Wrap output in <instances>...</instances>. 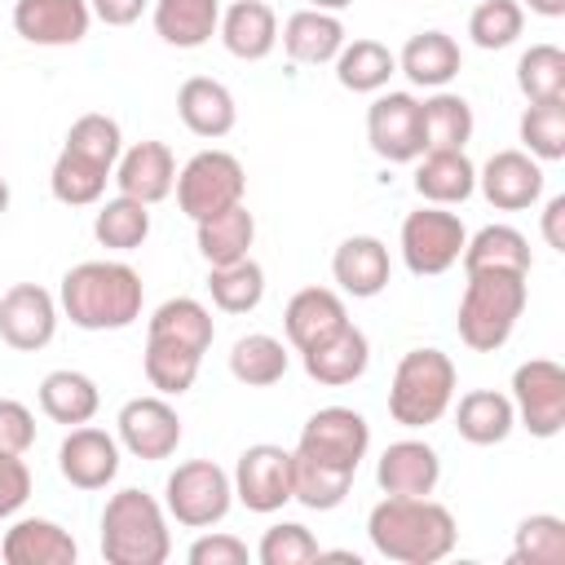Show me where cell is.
<instances>
[{"label": "cell", "mask_w": 565, "mask_h": 565, "mask_svg": "<svg viewBox=\"0 0 565 565\" xmlns=\"http://www.w3.org/2000/svg\"><path fill=\"white\" fill-rule=\"evenodd\" d=\"M88 9H93V18L106 22V26H132V22L150 9V0H88Z\"/></svg>", "instance_id": "cell-51"}, {"label": "cell", "mask_w": 565, "mask_h": 565, "mask_svg": "<svg viewBox=\"0 0 565 565\" xmlns=\"http://www.w3.org/2000/svg\"><path fill=\"white\" fill-rule=\"evenodd\" d=\"M512 411L530 437H556L565 428V366L552 358H530L512 371Z\"/></svg>", "instance_id": "cell-10"}, {"label": "cell", "mask_w": 565, "mask_h": 565, "mask_svg": "<svg viewBox=\"0 0 565 565\" xmlns=\"http://www.w3.org/2000/svg\"><path fill=\"white\" fill-rule=\"evenodd\" d=\"M353 0H309V9H327V13H340V9H349Z\"/></svg>", "instance_id": "cell-54"}, {"label": "cell", "mask_w": 565, "mask_h": 565, "mask_svg": "<svg viewBox=\"0 0 565 565\" xmlns=\"http://www.w3.org/2000/svg\"><path fill=\"white\" fill-rule=\"evenodd\" d=\"M106 181H110V168H102L93 159H79L71 150H57L53 172H49V190L66 207H93V203H102Z\"/></svg>", "instance_id": "cell-41"}, {"label": "cell", "mask_w": 565, "mask_h": 565, "mask_svg": "<svg viewBox=\"0 0 565 565\" xmlns=\"http://www.w3.org/2000/svg\"><path fill=\"white\" fill-rule=\"evenodd\" d=\"M543 238L552 252H565V194H552L543 203Z\"/></svg>", "instance_id": "cell-52"}, {"label": "cell", "mask_w": 565, "mask_h": 565, "mask_svg": "<svg viewBox=\"0 0 565 565\" xmlns=\"http://www.w3.org/2000/svg\"><path fill=\"white\" fill-rule=\"evenodd\" d=\"M163 508L185 530H212L234 508V481L212 459H185L163 481Z\"/></svg>", "instance_id": "cell-7"}, {"label": "cell", "mask_w": 565, "mask_h": 565, "mask_svg": "<svg viewBox=\"0 0 565 565\" xmlns=\"http://www.w3.org/2000/svg\"><path fill=\"white\" fill-rule=\"evenodd\" d=\"M525 31V9L521 0H481L472 13H468V35L477 49L486 53H499L508 44H516Z\"/></svg>", "instance_id": "cell-46"}, {"label": "cell", "mask_w": 565, "mask_h": 565, "mask_svg": "<svg viewBox=\"0 0 565 565\" xmlns=\"http://www.w3.org/2000/svg\"><path fill=\"white\" fill-rule=\"evenodd\" d=\"M93 238L106 252H137L150 238V207L137 203V199H128V194H115V199L97 203Z\"/></svg>", "instance_id": "cell-38"}, {"label": "cell", "mask_w": 565, "mask_h": 565, "mask_svg": "<svg viewBox=\"0 0 565 565\" xmlns=\"http://www.w3.org/2000/svg\"><path fill=\"white\" fill-rule=\"evenodd\" d=\"M521 9H530L539 18H565V0H521Z\"/></svg>", "instance_id": "cell-53"}, {"label": "cell", "mask_w": 565, "mask_h": 565, "mask_svg": "<svg viewBox=\"0 0 565 565\" xmlns=\"http://www.w3.org/2000/svg\"><path fill=\"white\" fill-rule=\"evenodd\" d=\"M415 194L437 207L468 203L477 194V163L463 150H424L415 159Z\"/></svg>", "instance_id": "cell-28"}, {"label": "cell", "mask_w": 565, "mask_h": 565, "mask_svg": "<svg viewBox=\"0 0 565 565\" xmlns=\"http://www.w3.org/2000/svg\"><path fill=\"white\" fill-rule=\"evenodd\" d=\"M31 499V468L22 455L0 450V521L18 516V508Z\"/></svg>", "instance_id": "cell-50"}, {"label": "cell", "mask_w": 565, "mask_h": 565, "mask_svg": "<svg viewBox=\"0 0 565 565\" xmlns=\"http://www.w3.org/2000/svg\"><path fill=\"white\" fill-rule=\"evenodd\" d=\"M366 141L384 163H415L424 154L419 97L415 93H375L366 106Z\"/></svg>", "instance_id": "cell-13"}, {"label": "cell", "mask_w": 565, "mask_h": 565, "mask_svg": "<svg viewBox=\"0 0 565 565\" xmlns=\"http://www.w3.org/2000/svg\"><path fill=\"white\" fill-rule=\"evenodd\" d=\"M278 40H282V53L291 62H300V66H327L344 49V22H340V13H327V9H309L305 4V9H296L282 22Z\"/></svg>", "instance_id": "cell-26"}, {"label": "cell", "mask_w": 565, "mask_h": 565, "mask_svg": "<svg viewBox=\"0 0 565 565\" xmlns=\"http://www.w3.org/2000/svg\"><path fill=\"white\" fill-rule=\"evenodd\" d=\"M62 150H71V154H79V159H93V163H102V168L115 172V159H119V150H124V128H119V119H110V115H102V110H88V115H79V119L66 128Z\"/></svg>", "instance_id": "cell-45"}, {"label": "cell", "mask_w": 565, "mask_h": 565, "mask_svg": "<svg viewBox=\"0 0 565 565\" xmlns=\"http://www.w3.org/2000/svg\"><path fill=\"white\" fill-rule=\"evenodd\" d=\"M300 362H305V375H309L313 384H322V388H344V384H353V380L366 375V366H371V340H366L362 327L344 322L335 335H327L322 344L305 349Z\"/></svg>", "instance_id": "cell-21"}, {"label": "cell", "mask_w": 565, "mask_h": 565, "mask_svg": "<svg viewBox=\"0 0 565 565\" xmlns=\"http://www.w3.org/2000/svg\"><path fill=\"white\" fill-rule=\"evenodd\" d=\"M521 150L534 154L539 163L565 159V102H530L516 119Z\"/></svg>", "instance_id": "cell-42"}, {"label": "cell", "mask_w": 565, "mask_h": 565, "mask_svg": "<svg viewBox=\"0 0 565 565\" xmlns=\"http://www.w3.org/2000/svg\"><path fill=\"white\" fill-rule=\"evenodd\" d=\"M40 411L53 419V424H93V415L102 411V388L93 375L84 371H71V366H57L40 380Z\"/></svg>", "instance_id": "cell-30"}, {"label": "cell", "mask_w": 565, "mask_h": 565, "mask_svg": "<svg viewBox=\"0 0 565 565\" xmlns=\"http://www.w3.org/2000/svg\"><path fill=\"white\" fill-rule=\"evenodd\" d=\"M177 115H181V124H185L194 137L216 141V137L234 132V124H238V102H234V93H230L221 79H212V75H190V79L177 88Z\"/></svg>", "instance_id": "cell-24"}, {"label": "cell", "mask_w": 565, "mask_h": 565, "mask_svg": "<svg viewBox=\"0 0 565 565\" xmlns=\"http://www.w3.org/2000/svg\"><path fill=\"white\" fill-rule=\"evenodd\" d=\"M194 243H199V256L207 265H234V260L252 256L256 216L247 212V203H234V207H225L216 216L194 221Z\"/></svg>", "instance_id": "cell-33"}, {"label": "cell", "mask_w": 565, "mask_h": 565, "mask_svg": "<svg viewBox=\"0 0 565 565\" xmlns=\"http://www.w3.org/2000/svg\"><path fill=\"white\" fill-rule=\"evenodd\" d=\"M88 0H13V31L40 49H71L88 35Z\"/></svg>", "instance_id": "cell-17"}, {"label": "cell", "mask_w": 565, "mask_h": 565, "mask_svg": "<svg viewBox=\"0 0 565 565\" xmlns=\"http://www.w3.org/2000/svg\"><path fill=\"white\" fill-rule=\"evenodd\" d=\"M110 181L119 185V194H128V199L154 207V203H163V199L172 194V185H177V159H172L168 141H132V146L119 150Z\"/></svg>", "instance_id": "cell-18"}, {"label": "cell", "mask_w": 565, "mask_h": 565, "mask_svg": "<svg viewBox=\"0 0 565 565\" xmlns=\"http://www.w3.org/2000/svg\"><path fill=\"white\" fill-rule=\"evenodd\" d=\"M207 291L221 313H252L265 300V269L252 256L234 265H207Z\"/></svg>", "instance_id": "cell-40"}, {"label": "cell", "mask_w": 565, "mask_h": 565, "mask_svg": "<svg viewBox=\"0 0 565 565\" xmlns=\"http://www.w3.org/2000/svg\"><path fill=\"white\" fill-rule=\"evenodd\" d=\"M543 163L525 150H494L486 168H477V190L499 212H525L543 199Z\"/></svg>", "instance_id": "cell-16"}, {"label": "cell", "mask_w": 565, "mask_h": 565, "mask_svg": "<svg viewBox=\"0 0 565 565\" xmlns=\"http://www.w3.org/2000/svg\"><path fill=\"white\" fill-rule=\"evenodd\" d=\"M115 437L119 446L141 459V463H159V459H172L185 428H181V415L177 406L163 397V393H146V397H128L115 415Z\"/></svg>", "instance_id": "cell-11"}, {"label": "cell", "mask_w": 565, "mask_h": 565, "mask_svg": "<svg viewBox=\"0 0 565 565\" xmlns=\"http://www.w3.org/2000/svg\"><path fill=\"white\" fill-rule=\"evenodd\" d=\"M331 278L340 287V296H353V300L380 296L388 287V278H393L388 247L375 234H349L331 256Z\"/></svg>", "instance_id": "cell-19"}, {"label": "cell", "mask_w": 565, "mask_h": 565, "mask_svg": "<svg viewBox=\"0 0 565 565\" xmlns=\"http://www.w3.org/2000/svg\"><path fill=\"white\" fill-rule=\"evenodd\" d=\"M335 79L349 93H384L388 79L397 75V53L380 40H344V49L335 53Z\"/></svg>", "instance_id": "cell-35"}, {"label": "cell", "mask_w": 565, "mask_h": 565, "mask_svg": "<svg viewBox=\"0 0 565 565\" xmlns=\"http://www.w3.org/2000/svg\"><path fill=\"white\" fill-rule=\"evenodd\" d=\"M371 450V424L353 406H322L305 419L291 450V503L335 512Z\"/></svg>", "instance_id": "cell-1"}, {"label": "cell", "mask_w": 565, "mask_h": 565, "mask_svg": "<svg viewBox=\"0 0 565 565\" xmlns=\"http://www.w3.org/2000/svg\"><path fill=\"white\" fill-rule=\"evenodd\" d=\"M318 552L322 547H318L313 530L300 521H274L256 543L260 565H309V561H318Z\"/></svg>", "instance_id": "cell-47"}, {"label": "cell", "mask_w": 565, "mask_h": 565, "mask_svg": "<svg viewBox=\"0 0 565 565\" xmlns=\"http://www.w3.org/2000/svg\"><path fill=\"white\" fill-rule=\"evenodd\" d=\"M119 463H124L119 437L93 424H75L57 446V472L75 490H106L119 477Z\"/></svg>", "instance_id": "cell-15"}, {"label": "cell", "mask_w": 565, "mask_h": 565, "mask_svg": "<svg viewBox=\"0 0 565 565\" xmlns=\"http://www.w3.org/2000/svg\"><path fill=\"white\" fill-rule=\"evenodd\" d=\"M146 331L172 335V340H181V344H190V349H199V353H207L212 340H216L212 309H207L203 300H194V296H172V300H163V305L146 318Z\"/></svg>", "instance_id": "cell-39"}, {"label": "cell", "mask_w": 565, "mask_h": 565, "mask_svg": "<svg viewBox=\"0 0 565 565\" xmlns=\"http://www.w3.org/2000/svg\"><path fill=\"white\" fill-rule=\"evenodd\" d=\"M419 128H424V150H463L477 132V115L468 97L450 88H433V97L419 102Z\"/></svg>", "instance_id": "cell-34"}, {"label": "cell", "mask_w": 565, "mask_h": 565, "mask_svg": "<svg viewBox=\"0 0 565 565\" xmlns=\"http://www.w3.org/2000/svg\"><path fill=\"white\" fill-rule=\"evenodd\" d=\"M455 362L441 349H411L393 366L388 384V415L402 428H433L455 406Z\"/></svg>", "instance_id": "cell-6"}, {"label": "cell", "mask_w": 565, "mask_h": 565, "mask_svg": "<svg viewBox=\"0 0 565 565\" xmlns=\"http://www.w3.org/2000/svg\"><path fill=\"white\" fill-rule=\"evenodd\" d=\"M177 207L190 216V221H203V216H216L234 203H243L247 194V172L238 163V154L230 150H199L185 159V168L177 172Z\"/></svg>", "instance_id": "cell-8"}, {"label": "cell", "mask_w": 565, "mask_h": 565, "mask_svg": "<svg viewBox=\"0 0 565 565\" xmlns=\"http://www.w3.org/2000/svg\"><path fill=\"white\" fill-rule=\"evenodd\" d=\"M185 561H190V565H247V561H252V552H247V543H243L238 534L203 530V534L190 543Z\"/></svg>", "instance_id": "cell-48"}, {"label": "cell", "mask_w": 565, "mask_h": 565, "mask_svg": "<svg viewBox=\"0 0 565 565\" xmlns=\"http://www.w3.org/2000/svg\"><path fill=\"white\" fill-rule=\"evenodd\" d=\"M397 71H402L415 88H428V93H433V88H446V84L463 71V53H459L455 35L428 26V31H415V35L402 44Z\"/></svg>", "instance_id": "cell-27"}, {"label": "cell", "mask_w": 565, "mask_h": 565, "mask_svg": "<svg viewBox=\"0 0 565 565\" xmlns=\"http://www.w3.org/2000/svg\"><path fill=\"white\" fill-rule=\"evenodd\" d=\"M9 199H13V194H9V181H4V177H0V216H4V212H9Z\"/></svg>", "instance_id": "cell-55"}, {"label": "cell", "mask_w": 565, "mask_h": 565, "mask_svg": "<svg viewBox=\"0 0 565 565\" xmlns=\"http://www.w3.org/2000/svg\"><path fill=\"white\" fill-rule=\"evenodd\" d=\"M154 35L172 49H203L216 35L221 0H150Z\"/></svg>", "instance_id": "cell-31"}, {"label": "cell", "mask_w": 565, "mask_h": 565, "mask_svg": "<svg viewBox=\"0 0 565 565\" xmlns=\"http://www.w3.org/2000/svg\"><path fill=\"white\" fill-rule=\"evenodd\" d=\"M102 556L106 565H163L172 556L168 508L137 486L115 490L102 508Z\"/></svg>", "instance_id": "cell-5"}, {"label": "cell", "mask_w": 565, "mask_h": 565, "mask_svg": "<svg viewBox=\"0 0 565 565\" xmlns=\"http://www.w3.org/2000/svg\"><path fill=\"white\" fill-rule=\"evenodd\" d=\"M463 243H468L463 221L450 207H437V203H424V207L406 212L402 234H397L402 260H406V269L415 278H437L450 265H459Z\"/></svg>", "instance_id": "cell-9"}, {"label": "cell", "mask_w": 565, "mask_h": 565, "mask_svg": "<svg viewBox=\"0 0 565 565\" xmlns=\"http://www.w3.org/2000/svg\"><path fill=\"white\" fill-rule=\"evenodd\" d=\"M530 274L516 269H472L459 296L455 331L472 353H494L512 340L525 300H530Z\"/></svg>", "instance_id": "cell-4"}, {"label": "cell", "mask_w": 565, "mask_h": 565, "mask_svg": "<svg viewBox=\"0 0 565 565\" xmlns=\"http://www.w3.org/2000/svg\"><path fill=\"white\" fill-rule=\"evenodd\" d=\"M512 565H565V521L534 512L512 534Z\"/></svg>", "instance_id": "cell-44"}, {"label": "cell", "mask_w": 565, "mask_h": 565, "mask_svg": "<svg viewBox=\"0 0 565 565\" xmlns=\"http://www.w3.org/2000/svg\"><path fill=\"white\" fill-rule=\"evenodd\" d=\"M287 366H291L287 344H282L278 335H269V331H247V335H238L234 349H230V375H234L238 384H247V388H269V384H278V380L287 375Z\"/></svg>", "instance_id": "cell-37"}, {"label": "cell", "mask_w": 565, "mask_h": 565, "mask_svg": "<svg viewBox=\"0 0 565 565\" xmlns=\"http://www.w3.org/2000/svg\"><path fill=\"white\" fill-rule=\"evenodd\" d=\"M57 296L40 282H13L0 296V340L18 353H40L57 335Z\"/></svg>", "instance_id": "cell-14"}, {"label": "cell", "mask_w": 565, "mask_h": 565, "mask_svg": "<svg viewBox=\"0 0 565 565\" xmlns=\"http://www.w3.org/2000/svg\"><path fill=\"white\" fill-rule=\"evenodd\" d=\"M234 499L247 508V512H282L291 503V450L274 446V441H256L238 455L234 472Z\"/></svg>", "instance_id": "cell-12"}, {"label": "cell", "mask_w": 565, "mask_h": 565, "mask_svg": "<svg viewBox=\"0 0 565 565\" xmlns=\"http://www.w3.org/2000/svg\"><path fill=\"white\" fill-rule=\"evenodd\" d=\"M199 366H203V353L172 340V335H154L146 331V353H141V371H146V384L163 397H181L194 388L199 380Z\"/></svg>", "instance_id": "cell-32"}, {"label": "cell", "mask_w": 565, "mask_h": 565, "mask_svg": "<svg viewBox=\"0 0 565 565\" xmlns=\"http://www.w3.org/2000/svg\"><path fill=\"white\" fill-rule=\"evenodd\" d=\"M216 35H221L230 57L265 62L274 53V44H278V13L265 0H234L230 9H221Z\"/></svg>", "instance_id": "cell-25"}, {"label": "cell", "mask_w": 565, "mask_h": 565, "mask_svg": "<svg viewBox=\"0 0 565 565\" xmlns=\"http://www.w3.org/2000/svg\"><path fill=\"white\" fill-rule=\"evenodd\" d=\"M459 260H463V274H472V269H516V274H530L534 269L530 238L516 225H481L477 234H468Z\"/></svg>", "instance_id": "cell-36"}, {"label": "cell", "mask_w": 565, "mask_h": 565, "mask_svg": "<svg viewBox=\"0 0 565 565\" xmlns=\"http://www.w3.org/2000/svg\"><path fill=\"white\" fill-rule=\"evenodd\" d=\"M349 322V309H344V296L331 291V287H300L287 309H282V331H287V344L296 353L322 344L327 335H335L340 327Z\"/></svg>", "instance_id": "cell-22"}, {"label": "cell", "mask_w": 565, "mask_h": 565, "mask_svg": "<svg viewBox=\"0 0 565 565\" xmlns=\"http://www.w3.org/2000/svg\"><path fill=\"white\" fill-rule=\"evenodd\" d=\"M441 481V455L424 437L388 441L375 459V486L384 494H433Z\"/></svg>", "instance_id": "cell-20"}, {"label": "cell", "mask_w": 565, "mask_h": 565, "mask_svg": "<svg viewBox=\"0 0 565 565\" xmlns=\"http://www.w3.org/2000/svg\"><path fill=\"white\" fill-rule=\"evenodd\" d=\"M146 282L128 260H79L62 274L57 309L79 331H124L141 318Z\"/></svg>", "instance_id": "cell-3"}, {"label": "cell", "mask_w": 565, "mask_h": 565, "mask_svg": "<svg viewBox=\"0 0 565 565\" xmlns=\"http://www.w3.org/2000/svg\"><path fill=\"white\" fill-rule=\"evenodd\" d=\"M35 446V415L18 397H0V450L26 455Z\"/></svg>", "instance_id": "cell-49"}, {"label": "cell", "mask_w": 565, "mask_h": 565, "mask_svg": "<svg viewBox=\"0 0 565 565\" xmlns=\"http://www.w3.org/2000/svg\"><path fill=\"white\" fill-rule=\"evenodd\" d=\"M516 88L525 102H565V53L556 44H530L516 57Z\"/></svg>", "instance_id": "cell-43"}, {"label": "cell", "mask_w": 565, "mask_h": 565, "mask_svg": "<svg viewBox=\"0 0 565 565\" xmlns=\"http://www.w3.org/2000/svg\"><path fill=\"white\" fill-rule=\"evenodd\" d=\"M512 428H516V411L512 397L499 388H468L455 406V433L468 446H499L512 437Z\"/></svg>", "instance_id": "cell-29"}, {"label": "cell", "mask_w": 565, "mask_h": 565, "mask_svg": "<svg viewBox=\"0 0 565 565\" xmlns=\"http://www.w3.org/2000/svg\"><path fill=\"white\" fill-rule=\"evenodd\" d=\"M0 556H4V565H75L79 543L71 530H62L49 516H22L4 530Z\"/></svg>", "instance_id": "cell-23"}, {"label": "cell", "mask_w": 565, "mask_h": 565, "mask_svg": "<svg viewBox=\"0 0 565 565\" xmlns=\"http://www.w3.org/2000/svg\"><path fill=\"white\" fill-rule=\"evenodd\" d=\"M366 539L384 561L437 565L455 552L459 525L455 512L433 494H384L366 512Z\"/></svg>", "instance_id": "cell-2"}]
</instances>
